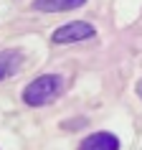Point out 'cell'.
<instances>
[{"label":"cell","instance_id":"6da1fadb","mask_svg":"<svg viewBox=\"0 0 142 150\" xmlns=\"http://www.w3.org/2000/svg\"><path fill=\"white\" fill-rule=\"evenodd\" d=\"M63 87V79L58 74H43L38 79H33L23 92V102L31 104V107H41V104H48L51 99L58 97Z\"/></svg>","mask_w":142,"mask_h":150},{"label":"cell","instance_id":"7a4b0ae2","mask_svg":"<svg viewBox=\"0 0 142 150\" xmlns=\"http://www.w3.org/2000/svg\"><path fill=\"white\" fill-rule=\"evenodd\" d=\"M94 36V28L84 21H74V23L61 25L58 31H53V43H76V41L91 38Z\"/></svg>","mask_w":142,"mask_h":150},{"label":"cell","instance_id":"3957f363","mask_svg":"<svg viewBox=\"0 0 142 150\" xmlns=\"http://www.w3.org/2000/svg\"><path fill=\"white\" fill-rule=\"evenodd\" d=\"M23 66V54L15 51V48H5V51H0V81L18 74Z\"/></svg>","mask_w":142,"mask_h":150},{"label":"cell","instance_id":"277c9868","mask_svg":"<svg viewBox=\"0 0 142 150\" xmlns=\"http://www.w3.org/2000/svg\"><path fill=\"white\" fill-rule=\"evenodd\" d=\"M79 150H119V140L112 132H94L81 142Z\"/></svg>","mask_w":142,"mask_h":150},{"label":"cell","instance_id":"5b68a950","mask_svg":"<svg viewBox=\"0 0 142 150\" xmlns=\"http://www.w3.org/2000/svg\"><path fill=\"white\" fill-rule=\"evenodd\" d=\"M86 0H33V8L43 13H61V10H74L84 5Z\"/></svg>","mask_w":142,"mask_h":150},{"label":"cell","instance_id":"8992f818","mask_svg":"<svg viewBox=\"0 0 142 150\" xmlns=\"http://www.w3.org/2000/svg\"><path fill=\"white\" fill-rule=\"evenodd\" d=\"M137 94L142 97V81H140V84H137Z\"/></svg>","mask_w":142,"mask_h":150}]
</instances>
